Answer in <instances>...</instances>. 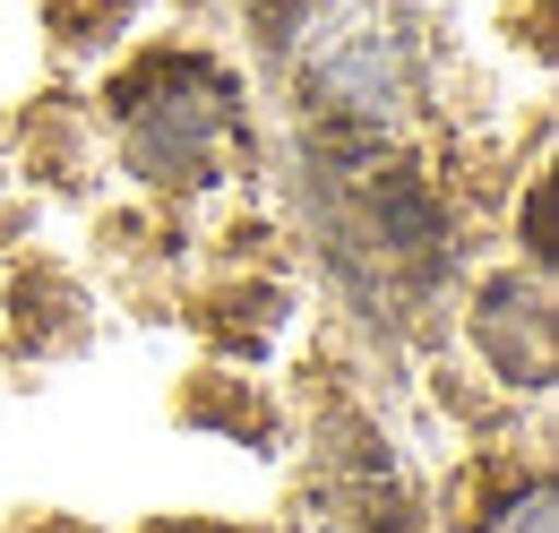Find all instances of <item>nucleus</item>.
Here are the masks:
<instances>
[{
    "instance_id": "obj_1",
    "label": "nucleus",
    "mask_w": 559,
    "mask_h": 533,
    "mask_svg": "<svg viewBox=\"0 0 559 533\" xmlns=\"http://www.w3.org/2000/svg\"><path fill=\"white\" fill-rule=\"evenodd\" d=\"M233 130V86L207 61H146L121 86V138H130V164L155 181H199L207 155Z\"/></svg>"
}]
</instances>
